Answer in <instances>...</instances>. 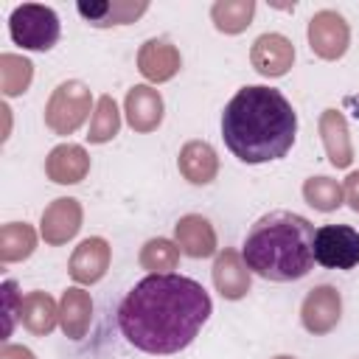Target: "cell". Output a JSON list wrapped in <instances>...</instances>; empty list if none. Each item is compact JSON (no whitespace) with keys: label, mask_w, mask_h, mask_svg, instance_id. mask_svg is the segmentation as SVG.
<instances>
[{"label":"cell","mask_w":359,"mask_h":359,"mask_svg":"<svg viewBox=\"0 0 359 359\" xmlns=\"http://www.w3.org/2000/svg\"><path fill=\"white\" fill-rule=\"evenodd\" d=\"M109 261H112V247L107 244V238L90 236L73 250V255L67 261V272L79 286H90L107 275Z\"/></svg>","instance_id":"8fae6325"},{"label":"cell","mask_w":359,"mask_h":359,"mask_svg":"<svg viewBox=\"0 0 359 359\" xmlns=\"http://www.w3.org/2000/svg\"><path fill=\"white\" fill-rule=\"evenodd\" d=\"M45 174L56 185H76L90 174V154L79 143H59L45 157Z\"/></svg>","instance_id":"e0dca14e"},{"label":"cell","mask_w":359,"mask_h":359,"mask_svg":"<svg viewBox=\"0 0 359 359\" xmlns=\"http://www.w3.org/2000/svg\"><path fill=\"white\" fill-rule=\"evenodd\" d=\"M255 17V0H216L210 6V20L222 34H241Z\"/></svg>","instance_id":"603a6c76"},{"label":"cell","mask_w":359,"mask_h":359,"mask_svg":"<svg viewBox=\"0 0 359 359\" xmlns=\"http://www.w3.org/2000/svg\"><path fill=\"white\" fill-rule=\"evenodd\" d=\"M342 188H345V202H348V208H351L353 213H359V171H351V174L345 177V182H342Z\"/></svg>","instance_id":"f1b7e54d"},{"label":"cell","mask_w":359,"mask_h":359,"mask_svg":"<svg viewBox=\"0 0 359 359\" xmlns=\"http://www.w3.org/2000/svg\"><path fill=\"white\" fill-rule=\"evenodd\" d=\"M8 34H11L14 45H20L25 50H50L62 34L59 14L50 6L22 3L8 17Z\"/></svg>","instance_id":"277c9868"},{"label":"cell","mask_w":359,"mask_h":359,"mask_svg":"<svg viewBox=\"0 0 359 359\" xmlns=\"http://www.w3.org/2000/svg\"><path fill=\"white\" fill-rule=\"evenodd\" d=\"M163 112H165L163 95L151 84H135V87L126 90L123 115H126V123L135 132H140V135L154 132L163 123Z\"/></svg>","instance_id":"5bb4252c"},{"label":"cell","mask_w":359,"mask_h":359,"mask_svg":"<svg viewBox=\"0 0 359 359\" xmlns=\"http://www.w3.org/2000/svg\"><path fill=\"white\" fill-rule=\"evenodd\" d=\"M320 137L328 154V163L334 168H348L353 163V140L348 121L339 109H323L320 112Z\"/></svg>","instance_id":"ac0fdd59"},{"label":"cell","mask_w":359,"mask_h":359,"mask_svg":"<svg viewBox=\"0 0 359 359\" xmlns=\"http://www.w3.org/2000/svg\"><path fill=\"white\" fill-rule=\"evenodd\" d=\"M93 323V297L81 286H67L59 300V325L65 337L81 339Z\"/></svg>","instance_id":"ffe728a7"},{"label":"cell","mask_w":359,"mask_h":359,"mask_svg":"<svg viewBox=\"0 0 359 359\" xmlns=\"http://www.w3.org/2000/svg\"><path fill=\"white\" fill-rule=\"evenodd\" d=\"M250 62L264 79L286 76L294 65V45L283 34H261L250 48Z\"/></svg>","instance_id":"30bf717a"},{"label":"cell","mask_w":359,"mask_h":359,"mask_svg":"<svg viewBox=\"0 0 359 359\" xmlns=\"http://www.w3.org/2000/svg\"><path fill=\"white\" fill-rule=\"evenodd\" d=\"M210 275H213L216 292H219L224 300H241V297L250 292L252 272H250V266L244 264L241 252L233 250V247H224L222 252H216V261H213Z\"/></svg>","instance_id":"9a60e30c"},{"label":"cell","mask_w":359,"mask_h":359,"mask_svg":"<svg viewBox=\"0 0 359 359\" xmlns=\"http://www.w3.org/2000/svg\"><path fill=\"white\" fill-rule=\"evenodd\" d=\"M314 261L325 269H353L359 264V230L351 224H323L314 230Z\"/></svg>","instance_id":"8992f818"},{"label":"cell","mask_w":359,"mask_h":359,"mask_svg":"<svg viewBox=\"0 0 359 359\" xmlns=\"http://www.w3.org/2000/svg\"><path fill=\"white\" fill-rule=\"evenodd\" d=\"M309 36V48L314 56L325 59V62H337L345 56L348 45H351V28L345 22V17L334 8H323L309 20L306 28Z\"/></svg>","instance_id":"52a82bcc"},{"label":"cell","mask_w":359,"mask_h":359,"mask_svg":"<svg viewBox=\"0 0 359 359\" xmlns=\"http://www.w3.org/2000/svg\"><path fill=\"white\" fill-rule=\"evenodd\" d=\"M34 62L20 53H0V93L6 98L22 95L31 87Z\"/></svg>","instance_id":"cb8c5ba5"},{"label":"cell","mask_w":359,"mask_h":359,"mask_svg":"<svg viewBox=\"0 0 359 359\" xmlns=\"http://www.w3.org/2000/svg\"><path fill=\"white\" fill-rule=\"evenodd\" d=\"M241 258L264 280H300L314 266V224L292 210H269L250 227Z\"/></svg>","instance_id":"3957f363"},{"label":"cell","mask_w":359,"mask_h":359,"mask_svg":"<svg viewBox=\"0 0 359 359\" xmlns=\"http://www.w3.org/2000/svg\"><path fill=\"white\" fill-rule=\"evenodd\" d=\"M76 11L93 28H112V25H129L137 17H143L149 11V3L146 0H79Z\"/></svg>","instance_id":"4fadbf2b"},{"label":"cell","mask_w":359,"mask_h":359,"mask_svg":"<svg viewBox=\"0 0 359 359\" xmlns=\"http://www.w3.org/2000/svg\"><path fill=\"white\" fill-rule=\"evenodd\" d=\"M303 199L314 208V210H320V213H331V210H337V208H342L345 205V188H342V182H337L334 177H309L306 182H303Z\"/></svg>","instance_id":"d4e9b609"},{"label":"cell","mask_w":359,"mask_h":359,"mask_svg":"<svg viewBox=\"0 0 359 359\" xmlns=\"http://www.w3.org/2000/svg\"><path fill=\"white\" fill-rule=\"evenodd\" d=\"M339 317H342V294L334 286L320 283L306 292V297L300 303V323L309 334H314V337L331 334L337 328Z\"/></svg>","instance_id":"ba28073f"},{"label":"cell","mask_w":359,"mask_h":359,"mask_svg":"<svg viewBox=\"0 0 359 359\" xmlns=\"http://www.w3.org/2000/svg\"><path fill=\"white\" fill-rule=\"evenodd\" d=\"M213 311L210 294L194 278L165 272L137 280L118 306V328L143 353L188 348Z\"/></svg>","instance_id":"6da1fadb"},{"label":"cell","mask_w":359,"mask_h":359,"mask_svg":"<svg viewBox=\"0 0 359 359\" xmlns=\"http://www.w3.org/2000/svg\"><path fill=\"white\" fill-rule=\"evenodd\" d=\"M20 323L28 334L34 337H48L59 325V303L48 292H28L22 294V309H20Z\"/></svg>","instance_id":"44dd1931"},{"label":"cell","mask_w":359,"mask_h":359,"mask_svg":"<svg viewBox=\"0 0 359 359\" xmlns=\"http://www.w3.org/2000/svg\"><path fill=\"white\" fill-rule=\"evenodd\" d=\"M121 129V112L112 95H101L95 101L93 118H90V129H87V140L90 143H109Z\"/></svg>","instance_id":"4316f807"},{"label":"cell","mask_w":359,"mask_h":359,"mask_svg":"<svg viewBox=\"0 0 359 359\" xmlns=\"http://www.w3.org/2000/svg\"><path fill=\"white\" fill-rule=\"evenodd\" d=\"M174 241L182 255L188 258H210L219 250L216 230L202 213H185L174 224Z\"/></svg>","instance_id":"2e32d148"},{"label":"cell","mask_w":359,"mask_h":359,"mask_svg":"<svg viewBox=\"0 0 359 359\" xmlns=\"http://www.w3.org/2000/svg\"><path fill=\"white\" fill-rule=\"evenodd\" d=\"M297 112L289 98L266 84L241 87L222 112L224 146L247 165L280 160L294 146Z\"/></svg>","instance_id":"7a4b0ae2"},{"label":"cell","mask_w":359,"mask_h":359,"mask_svg":"<svg viewBox=\"0 0 359 359\" xmlns=\"http://www.w3.org/2000/svg\"><path fill=\"white\" fill-rule=\"evenodd\" d=\"M275 359H294V356H286V353H280V356H275Z\"/></svg>","instance_id":"4dcf8cb0"},{"label":"cell","mask_w":359,"mask_h":359,"mask_svg":"<svg viewBox=\"0 0 359 359\" xmlns=\"http://www.w3.org/2000/svg\"><path fill=\"white\" fill-rule=\"evenodd\" d=\"M177 264H180V247L171 238L157 236L140 247V266L149 275H165V272L177 269Z\"/></svg>","instance_id":"484cf974"},{"label":"cell","mask_w":359,"mask_h":359,"mask_svg":"<svg viewBox=\"0 0 359 359\" xmlns=\"http://www.w3.org/2000/svg\"><path fill=\"white\" fill-rule=\"evenodd\" d=\"M0 309H3V339L11 337L14 323L20 320V309H22V292H17L14 280H3L0 286Z\"/></svg>","instance_id":"83f0119b"},{"label":"cell","mask_w":359,"mask_h":359,"mask_svg":"<svg viewBox=\"0 0 359 359\" xmlns=\"http://www.w3.org/2000/svg\"><path fill=\"white\" fill-rule=\"evenodd\" d=\"M93 112V93L84 81H62L45 104V126L53 135H73Z\"/></svg>","instance_id":"5b68a950"},{"label":"cell","mask_w":359,"mask_h":359,"mask_svg":"<svg viewBox=\"0 0 359 359\" xmlns=\"http://www.w3.org/2000/svg\"><path fill=\"white\" fill-rule=\"evenodd\" d=\"M36 250V230L25 222H8L0 227V261L3 264H17L31 258Z\"/></svg>","instance_id":"7402d4cb"},{"label":"cell","mask_w":359,"mask_h":359,"mask_svg":"<svg viewBox=\"0 0 359 359\" xmlns=\"http://www.w3.org/2000/svg\"><path fill=\"white\" fill-rule=\"evenodd\" d=\"M0 359H36L31 348L25 345H14V342H3L0 345Z\"/></svg>","instance_id":"f546056e"},{"label":"cell","mask_w":359,"mask_h":359,"mask_svg":"<svg viewBox=\"0 0 359 359\" xmlns=\"http://www.w3.org/2000/svg\"><path fill=\"white\" fill-rule=\"evenodd\" d=\"M177 168L180 174L191 182V185H210L219 174V157L216 149L208 140H188L180 149L177 157Z\"/></svg>","instance_id":"d6986e66"},{"label":"cell","mask_w":359,"mask_h":359,"mask_svg":"<svg viewBox=\"0 0 359 359\" xmlns=\"http://www.w3.org/2000/svg\"><path fill=\"white\" fill-rule=\"evenodd\" d=\"M81 219H84V208L79 199L73 196H59L53 199L39 219V236L45 238V244L50 247H62L70 238H76V233L81 230Z\"/></svg>","instance_id":"9c48e42d"},{"label":"cell","mask_w":359,"mask_h":359,"mask_svg":"<svg viewBox=\"0 0 359 359\" xmlns=\"http://www.w3.org/2000/svg\"><path fill=\"white\" fill-rule=\"evenodd\" d=\"M180 67H182V56L177 45H171L168 39L151 36L137 48V70L151 84L171 81L180 73Z\"/></svg>","instance_id":"7c38bea8"}]
</instances>
